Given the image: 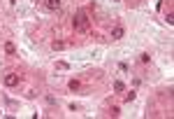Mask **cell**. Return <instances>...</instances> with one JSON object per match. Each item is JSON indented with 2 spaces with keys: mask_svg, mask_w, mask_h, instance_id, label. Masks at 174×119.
I'll list each match as a JSON object with an SVG mask.
<instances>
[{
  "mask_svg": "<svg viewBox=\"0 0 174 119\" xmlns=\"http://www.w3.org/2000/svg\"><path fill=\"white\" fill-rule=\"evenodd\" d=\"M56 66H58V68H60V70H67V68H70V66H67V63H65V61H58Z\"/></svg>",
  "mask_w": 174,
  "mask_h": 119,
  "instance_id": "obj_9",
  "label": "cell"
},
{
  "mask_svg": "<svg viewBox=\"0 0 174 119\" xmlns=\"http://www.w3.org/2000/svg\"><path fill=\"white\" fill-rule=\"evenodd\" d=\"M135 96H137L135 91H130V93H125V100H128V103H130V100H135Z\"/></svg>",
  "mask_w": 174,
  "mask_h": 119,
  "instance_id": "obj_10",
  "label": "cell"
},
{
  "mask_svg": "<svg viewBox=\"0 0 174 119\" xmlns=\"http://www.w3.org/2000/svg\"><path fill=\"white\" fill-rule=\"evenodd\" d=\"M70 89H72V91H77V89H79V82H77V79H72V82H70Z\"/></svg>",
  "mask_w": 174,
  "mask_h": 119,
  "instance_id": "obj_8",
  "label": "cell"
},
{
  "mask_svg": "<svg viewBox=\"0 0 174 119\" xmlns=\"http://www.w3.org/2000/svg\"><path fill=\"white\" fill-rule=\"evenodd\" d=\"M19 82H21V77H19V75H14V73L5 75V84H7V86H16Z\"/></svg>",
  "mask_w": 174,
  "mask_h": 119,
  "instance_id": "obj_2",
  "label": "cell"
},
{
  "mask_svg": "<svg viewBox=\"0 0 174 119\" xmlns=\"http://www.w3.org/2000/svg\"><path fill=\"white\" fill-rule=\"evenodd\" d=\"M139 61H142V63H148V54H139Z\"/></svg>",
  "mask_w": 174,
  "mask_h": 119,
  "instance_id": "obj_11",
  "label": "cell"
},
{
  "mask_svg": "<svg viewBox=\"0 0 174 119\" xmlns=\"http://www.w3.org/2000/svg\"><path fill=\"white\" fill-rule=\"evenodd\" d=\"M5 52H7V54H14L16 49H14V45H12V42H7V45H5Z\"/></svg>",
  "mask_w": 174,
  "mask_h": 119,
  "instance_id": "obj_7",
  "label": "cell"
},
{
  "mask_svg": "<svg viewBox=\"0 0 174 119\" xmlns=\"http://www.w3.org/2000/svg\"><path fill=\"white\" fill-rule=\"evenodd\" d=\"M51 47H53V52H60V49H65V42L63 40H53Z\"/></svg>",
  "mask_w": 174,
  "mask_h": 119,
  "instance_id": "obj_5",
  "label": "cell"
},
{
  "mask_svg": "<svg viewBox=\"0 0 174 119\" xmlns=\"http://www.w3.org/2000/svg\"><path fill=\"white\" fill-rule=\"evenodd\" d=\"M114 91L123 93V91H125V84H123V82H114Z\"/></svg>",
  "mask_w": 174,
  "mask_h": 119,
  "instance_id": "obj_6",
  "label": "cell"
},
{
  "mask_svg": "<svg viewBox=\"0 0 174 119\" xmlns=\"http://www.w3.org/2000/svg\"><path fill=\"white\" fill-rule=\"evenodd\" d=\"M74 31H79V33H86L88 31V16H86L84 9H79L74 14Z\"/></svg>",
  "mask_w": 174,
  "mask_h": 119,
  "instance_id": "obj_1",
  "label": "cell"
},
{
  "mask_svg": "<svg viewBox=\"0 0 174 119\" xmlns=\"http://www.w3.org/2000/svg\"><path fill=\"white\" fill-rule=\"evenodd\" d=\"M123 35H125V31H123V26H116L114 31H111V40H121Z\"/></svg>",
  "mask_w": 174,
  "mask_h": 119,
  "instance_id": "obj_3",
  "label": "cell"
},
{
  "mask_svg": "<svg viewBox=\"0 0 174 119\" xmlns=\"http://www.w3.org/2000/svg\"><path fill=\"white\" fill-rule=\"evenodd\" d=\"M44 5H46V9H51V12H53V9H60V0H46Z\"/></svg>",
  "mask_w": 174,
  "mask_h": 119,
  "instance_id": "obj_4",
  "label": "cell"
}]
</instances>
